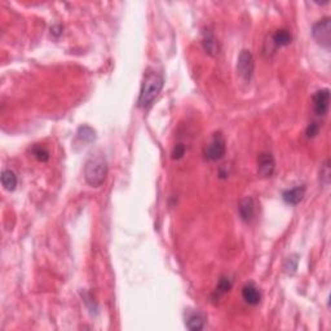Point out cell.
I'll return each mask as SVG.
<instances>
[{
    "instance_id": "obj_1",
    "label": "cell",
    "mask_w": 331,
    "mask_h": 331,
    "mask_svg": "<svg viewBox=\"0 0 331 331\" xmlns=\"http://www.w3.org/2000/svg\"><path fill=\"white\" fill-rule=\"evenodd\" d=\"M162 88H163V76L157 72L148 73L140 91L139 106L144 109L149 107L157 99Z\"/></svg>"
},
{
    "instance_id": "obj_2",
    "label": "cell",
    "mask_w": 331,
    "mask_h": 331,
    "mask_svg": "<svg viewBox=\"0 0 331 331\" xmlns=\"http://www.w3.org/2000/svg\"><path fill=\"white\" fill-rule=\"evenodd\" d=\"M107 175V162L101 154L89 157L84 164V178L89 185L99 188L103 184Z\"/></svg>"
},
{
    "instance_id": "obj_3",
    "label": "cell",
    "mask_w": 331,
    "mask_h": 331,
    "mask_svg": "<svg viewBox=\"0 0 331 331\" xmlns=\"http://www.w3.org/2000/svg\"><path fill=\"white\" fill-rule=\"evenodd\" d=\"M312 35L314 40L321 47L330 48L331 46V18L324 17L317 21L312 29Z\"/></svg>"
},
{
    "instance_id": "obj_4",
    "label": "cell",
    "mask_w": 331,
    "mask_h": 331,
    "mask_svg": "<svg viewBox=\"0 0 331 331\" xmlns=\"http://www.w3.org/2000/svg\"><path fill=\"white\" fill-rule=\"evenodd\" d=\"M225 152H227V144H225L224 136L221 135L220 132H216L212 136V139L207 144L206 149H204V157L208 160H219L224 157Z\"/></svg>"
},
{
    "instance_id": "obj_5",
    "label": "cell",
    "mask_w": 331,
    "mask_h": 331,
    "mask_svg": "<svg viewBox=\"0 0 331 331\" xmlns=\"http://www.w3.org/2000/svg\"><path fill=\"white\" fill-rule=\"evenodd\" d=\"M237 70L245 80H250L253 78L254 72H255V60L249 50L241 51L238 61H237Z\"/></svg>"
},
{
    "instance_id": "obj_6",
    "label": "cell",
    "mask_w": 331,
    "mask_h": 331,
    "mask_svg": "<svg viewBox=\"0 0 331 331\" xmlns=\"http://www.w3.org/2000/svg\"><path fill=\"white\" fill-rule=\"evenodd\" d=\"M330 107V91L328 88L320 89L313 95V110L316 115L324 117Z\"/></svg>"
},
{
    "instance_id": "obj_7",
    "label": "cell",
    "mask_w": 331,
    "mask_h": 331,
    "mask_svg": "<svg viewBox=\"0 0 331 331\" xmlns=\"http://www.w3.org/2000/svg\"><path fill=\"white\" fill-rule=\"evenodd\" d=\"M276 168V160L272 153H261L257 157V172L261 178H271Z\"/></svg>"
},
{
    "instance_id": "obj_8",
    "label": "cell",
    "mask_w": 331,
    "mask_h": 331,
    "mask_svg": "<svg viewBox=\"0 0 331 331\" xmlns=\"http://www.w3.org/2000/svg\"><path fill=\"white\" fill-rule=\"evenodd\" d=\"M238 211L243 221L249 223V221L253 220L254 216H255V202H254L253 198H251V197H246V198H243V200L239 202Z\"/></svg>"
},
{
    "instance_id": "obj_9",
    "label": "cell",
    "mask_w": 331,
    "mask_h": 331,
    "mask_svg": "<svg viewBox=\"0 0 331 331\" xmlns=\"http://www.w3.org/2000/svg\"><path fill=\"white\" fill-rule=\"evenodd\" d=\"M306 196V186L299 185L292 189H287L282 194V198L287 204H298Z\"/></svg>"
},
{
    "instance_id": "obj_10",
    "label": "cell",
    "mask_w": 331,
    "mask_h": 331,
    "mask_svg": "<svg viewBox=\"0 0 331 331\" xmlns=\"http://www.w3.org/2000/svg\"><path fill=\"white\" fill-rule=\"evenodd\" d=\"M242 298L251 306H257L261 300V292L254 283H247L242 288Z\"/></svg>"
},
{
    "instance_id": "obj_11",
    "label": "cell",
    "mask_w": 331,
    "mask_h": 331,
    "mask_svg": "<svg viewBox=\"0 0 331 331\" xmlns=\"http://www.w3.org/2000/svg\"><path fill=\"white\" fill-rule=\"evenodd\" d=\"M203 48L208 54H216L219 51V46H217L216 38H215L214 32L211 30H204L203 32V39H202Z\"/></svg>"
},
{
    "instance_id": "obj_12",
    "label": "cell",
    "mask_w": 331,
    "mask_h": 331,
    "mask_svg": "<svg viewBox=\"0 0 331 331\" xmlns=\"http://www.w3.org/2000/svg\"><path fill=\"white\" fill-rule=\"evenodd\" d=\"M1 185L7 192H13L17 186V176L12 170H3L1 172Z\"/></svg>"
},
{
    "instance_id": "obj_13",
    "label": "cell",
    "mask_w": 331,
    "mask_h": 331,
    "mask_svg": "<svg viewBox=\"0 0 331 331\" xmlns=\"http://www.w3.org/2000/svg\"><path fill=\"white\" fill-rule=\"evenodd\" d=\"M272 40L277 47H285L291 43L292 35L287 29H278L272 36Z\"/></svg>"
},
{
    "instance_id": "obj_14",
    "label": "cell",
    "mask_w": 331,
    "mask_h": 331,
    "mask_svg": "<svg viewBox=\"0 0 331 331\" xmlns=\"http://www.w3.org/2000/svg\"><path fill=\"white\" fill-rule=\"evenodd\" d=\"M186 328L192 331H200L204 328V318L200 313H192L186 318Z\"/></svg>"
},
{
    "instance_id": "obj_15",
    "label": "cell",
    "mask_w": 331,
    "mask_h": 331,
    "mask_svg": "<svg viewBox=\"0 0 331 331\" xmlns=\"http://www.w3.org/2000/svg\"><path fill=\"white\" fill-rule=\"evenodd\" d=\"M78 137L84 143H92L96 140V132L89 126H82L78 129Z\"/></svg>"
},
{
    "instance_id": "obj_16",
    "label": "cell",
    "mask_w": 331,
    "mask_h": 331,
    "mask_svg": "<svg viewBox=\"0 0 331 331\" xmlns=\"http://www.w3.org/2000/svg\"><path fill=\"white\" fill-rule=\"evenodd\" d=\"M230 288H231L230 280L227 277L220 278V281H219V283H217V286H216V290H215L214 296L219 299V298H221V296H224L225 294H228V292L230 291Z\"/></svg>"
},
{
    "instance_id": "obj_17",
    "label": "cell",
    "mask_w": 331,
    "mask_h": 331,
    "mask_svg": "<svg viewBox=\"0 0 331 331\" xmlns=\"http://www.w3.org/2000/svg\"><path fill=\"white\" fill-rule=\"evenodd\" d=\"M32 154H34V157L36 159L39 160V162H48L51 158L50 152L47 150V148L42 145H35L32 148Z\"/></svg>"
},
{
    "instance_id": "obj_18",
    "label": "cell",
    "mask_w": 331,
    "mask_h": 331,
    "mask_svg": "<svg viewBox=\"0 0 331 331\" xmlns=\"http://www.w3.org/2000/svg\"><path fill=\"white\" fill-rule=\"evenodd\" d=\"M329 180H330V167H329V160H326L321 168V181L324 182L325 185H328Z\"/></svg>"
},
{
    "instance_id": "obj_19",
    "label": "cell",
    "mask_w": 331,
    "mask_h": 331,
    "mask_svg": "<svg viewBox=\"0 0 331 331\" xmlns=\"http://www.w3.org/2000/svg\"><path fill=\"white\" fill-rule=\"evenodd\" d=\"M185 155V145L184 144H178L172 150V158L174 159H181Z\"/></svg>"
},
{
    "instance_id": "obj_20",
    "label": "cell",
    "mask_w": 331,
    "mask_h": 331,
    "mask_svg": "<svg viewBox=\"0 0 331 331\" xmlns=\"http://www.w3.org/2000/svg\"><path fill=\"white\" fill-rule=\"evenodd\" d=\"M296 268H298V259H296V255H294V256L288 257V259L286 260L285 269L288 273H294V272L296 271Z\"/></svg>"
},
{
    "instance_id": "obj_21",
    "label": "cell",
    "mask_w": 331,
    "mask_h": 331,
    "mask_svg": "<svg viewBox=\"0 0 331 331\" xmlns=\"http://www.w3.org/2000/svg\"><path fill=\"white\" fill-rule=\"evenodd\" d=\"M318 131H320V126H318V123H312V125L308 126V128H306V136H308V137H314L316 135H318Z\"/></svg>"
}]
</instances>
